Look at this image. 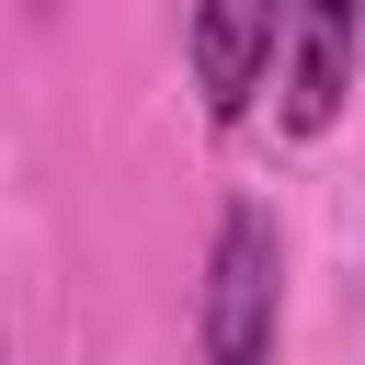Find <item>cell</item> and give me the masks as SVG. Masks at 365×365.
I'll return each instance as SVG.
<instances>
[{
    "instance_id": "3957f363",
    "label": "cell",
    "mask_w": 365,
    "mask_h": 365,
    "mask_svg": "<svg viewBox=\"0 0 365 365\" xmlns=\"http://www.w3.org/2000/svg\"><path fill=\"white\" fill-rule=\"evenodd\" d=\"M354 34H365V0H285V125L319 137L354 91Z\"/></svg>"
},
{
    "instance_id": "6da1fadb",
    "label": "cell",
    "mask_w": 365,
    "mask_h": 365,
    "mask_svg": "<svg viewBox=\"0 0 365 365\" xmlns=\"http://www.w3.org/2000/svg\"><path fill=\"white\" fill-rule=\"evenodd\" d=\"M274 342H285V240L262 194H228L194 285V365H274Z\"/></svg>"
},
{
    "instance_id": "7a4b0ae2",
    "label": "cell",
    "mask_w": 365,
    "mask_h": 365,
    "mask_svg": "<svg viewBox=\"0 0 365 365\" xmlns=\"http://www.w3.org/2000/svg\"><path fill=\"white\" fill-rule=\"evenodd\" d=\"M182 57H194V91H205V125H240L285 57V0H194L182 23Z\"/></svg>"
},
{
    "instance_id": "277c9868",
    "label": "cell",
    "mask_w": 365,
    "mask_h": 365,
    "mask_svg": "<svg viewBox=\"0 0 365 365\" xmlns=\"http://www.w3.org/2000/svg\"><path fill=\"white\" fill-rule=\"evenodd\" d=\"M0 365H11V331H0Z\"/></svg>"
}]
</instances>
